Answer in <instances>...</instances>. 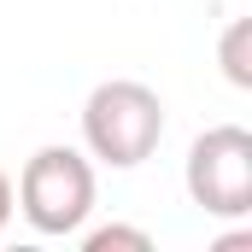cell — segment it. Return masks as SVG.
I'll list each match as a JSON object with an SVG mask.
<instances>
[{"label": "cell", "mask_w": 252, "mask_h": 252, "mask_svg": "<svg viewBox=\"0 0 252 252\" xmlns=\"http://www.w3.org/2000/svg\"><path fill=\"white\" fill-rule=\"evenodd\" d=\"M82 141L112 170H135L164 141V100L147 82H135V76H112L82 106Z\"/></svg>", "instance_id": "6da1fadb"}, {"label": "cell", "mask_w": 252, "mask_h": 252, "mask_svg": "<svg viewBox=\"0 0 252 252\" xmlns=\"http://www.w3.org/2000/svg\"><path fill=\"white\" fill-rule=\"evenodd\" d=\"M18 205L35 235H76L94 211V170L76 147H41L30 153L18 176Z\"/></svg>", "instance_id": "7a4b0ae2"}, {"label": "cell", "mask_w": 252, "mask_h": 252, "mask_svg": "<svg viewBox=\"0 0 252 252\" xmlns=\"http://www.w3.org/2000/svg\"><path fill=\"white\" fill-rule=\"evenodd\" d=\"M188 193L211 217L252 211V135L241 124H217L188 147Z\"/></svg>", "instance_id": "3957f363"}, {"label": "cell", "mask_w": 252, "mask_h": 252, "mask_svg": "<svg viewBox=\"0 0 252 252\" xmlns=\"http://www.w3.org/2000/svg\"><path fill=\"white\" fill-rule=\"evenodd\" d=\"M223 76L235 88H252V24L247 18H235L223 30Z\"/></svg>", "instance_id": "277c9868"}, {"label": "cell", "mask_w": 252, "mask_h": 252, "mask_svg": "<svg viewBox=\"0 0 252 252\" xmlns=\"http://www.w3.org/2000/svg\"><path fill=\"white\" fill-rule=\"evenodd\" d=\"M88 252H112V247H129V252H153V235L147 229H124V223H112V229H94L88 241H82Z\"/></svg>", "instance_id": "5b68a950"}, {"label": "cell", "mask_w": 252, "mask_h": 252, "mask_svg": "<svg viewBox=\"0 0 252 252\" xmlns=\"http://www.w3.org/2000/svg\"><path fill=\"white\" fill-rule=\"evenodd\" d=\"M6 217H12V182H6V170H0V235H6Z\"/></svg>", "instance_id": "8992f818"}]
</instances>
